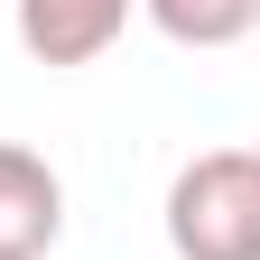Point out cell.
Instances as JSON below:
<instances>
[{
    "mask_svg": "<svg viewBox=\"0 0 260 260\" xmlns=\"http://www.w3.org/2000/svg\"><path fill=\"white\" fill-rule=\"evenodd\" d=\"M177 260H260V149H205L168 177Z\"/></svg>",
    "mask_w": 260,
    "mask_h": 260,
    "instance_id": "1",
    "label": "cell"
},
{
    "mask_svg": "<svg viewBox=\"0 0 260 260\" xmlns=\"http://www.w3.org/2000/svg\"><path fill=\"white\" fill-rule=\"evenodd\" d=\"M168 47H242L260 28V0H140Z\"/></svg>",
    "mask_w": 260,
    "mask_h": 260,
    "instance_id": "4",
    "label": "cell"
},
{
    "mask_svg": "<svg viewBox=\"0 0 260 260\" xmlns=\"http://www.w3.org/2000/svg\"><path fill=\"white\" fill-rule=\"evenodd\" d=\"M65 242V177L38 149L0 140V260H47Z\"/></svg>",
    "mask_w": 260,
    "mask_h": 260,
    "instance_id": "2",
    "label": "cell"
},
{
    "mask_svg": "<svg viewBox=\"0 0 260 260\" xmlns=\"http://www.w3.org/2000/svg\"><path fill=\"white\" fill-rule=\"evenodd\" d=\"M140 0H19V47L38 65H93Z\"/></svg>",
    "mask_w": 260,
    "mask_h": 260,
    "instance_id": "3",
    "label": "cell"
}]
</instances>
